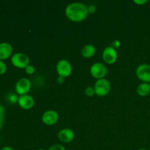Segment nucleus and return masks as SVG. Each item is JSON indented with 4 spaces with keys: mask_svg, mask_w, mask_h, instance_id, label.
Instances as JSON below:
<instances>
[{
    "mask_svg": "<svg viewBox=\"0 0 150 150\" xmlns=\"http://www.w3.org/2000/svg\"><path fill=\"white\" fill-rule=\"evenodd\" d=\"M58 139L63 143H69L74 139L75 133L73 130L70 128H64L58 133Z\"/></svg>",
    "mask_w": 150,
    "mask_h": 150,
    "instance_id": "12",
    "label": "nucleus"
},
{
    "mask_svg": "<svg viewBox=\"0 0 150 150\" xmlns=\"http://www.w3.org/2000/svg\"><path fill=\"white\" fill-rule=\"evenodd\" d=\"M48 150H66V149L63 145L59 144H56L50 146Z\"/></svg>",
    "mask_w": 150,
    "mask_h": 150,
    "instance_id": "18",
    "label": "nucleus"
},
{
    "mask_svg": "<svg viewBox=\"0 0 150 150\" xmlns=\"http://www.w3.org/2000/svg\"><path fill=\"white\" fill-rule=\"evenodd\" d=\"M1 150H14L11 146H4V147L1 148Z\"/></svg>",
    "mask_w": 150,
    "mask_h": 150,
    "instance_id": "24",
    "label": "nucleus"
},
{
    "mask_svg": "<svg viewBox=\"0 0 150 150\" xmlns=\"http://www.w3.org/2000/svg\"><path fill=\"white\" fill-rule=\"evenodd\" d=\"M59 114L54 110H48L45 111L42 115V121L45 125L48 126L57 124L59 120Z\"/></svg>",
    "mask_w": 150,
    "mask_h": 150,
    "instance_id": "9",
    "label": "nucleus"
},
{
    "mask_svg": "<svg viewBox=\"0 0 150 150\" xmlns=\"http://www.w3.org/2000/svg\"><path fill=\"white\" fill-rule=\"evenodd\" d=\"M94 89H95V95L100 97L105 96L111 91V83L109 81L105 79H99L95 82Z\"/></svg>",
    "mask_w": 150,
    "mask_h": 150,
    "instance_id": "3",
    "label": "nucleus"
},
{
    "mask_svg": "<svg viewBox=\"0 0 150 150\" xmlns=\"http://www.w3.org/2000/svg\"><path fill=\"white\" fill-rule=\"evenodd\" d=\"M103 60L108 64H112L117 62L118 58L117 50L112 46H108L103 50L102 54Z\"/></svg>",
    "mask_w": 150,
    "mask_h": 150,
    "instance_id": "7",
    "label": "nucleus"
},
{
    "mask_svg": "<svg viewBox=\"0 0 150 150\" xmlns=\"http://www.w3.org/2000/svg\"><path fill=\"white\" fill-rule=\"evenodd\" d=\"M107 67L104 64L101 62H95L92 64L90 67V73L92 76L95 79H105L107 74Z\"/></svg>",
    "mask_w": 150,
    "mask_h": 150,
    "instance_id": "5",
    "label": "nucleus"
},
{
    "mask_svg": "<svg viewBox=\"0 0 150 150\" xmlns=\"http://www.w3.org/2000/svg\"><path fill=\"white\" fill-rule=\"evenodd\" d=\"M56 70H57V73H58L59 76H61V77L65 79L71 75L73 67H72L70 62L66 59H61L57 62Z\"/></svg>",
    "mask_w": 150,
    "mask_h": 150,
    "instance_id": "4",
    "label": "nucleus"
},
{
    "mask_svg": "<svg viewBox=\"0 0 150 150\" xmlns=\"http://www.w3.org/2000/svg\"><path fill=\"white\" fill-rule=\"evenodd\" d=\"M139 150H146V149H139Z\"/></svg>",
    "mask_w": 150,
    "mask_h": 150,
    "instance_id": "27",
    "label": "nucleus"
},
{
    "mask_svg": "<svg viewBox=\"0 0 150 150\" xmlns=\"http://www.w3.org/2000/svg\"><path fill=\"white\" fill-rule=\"evenodd\" d=\"M137 93L142 97L147 96L150 93V83H140L137 87Z\"/></svg>",
    "mask_w": 150,
    "mask_h": 150,
    "instance_id": "14",
    "label": "nucleus"
},
{
    "mask_svg": "<svg viewBox=\"0 0 150 150\" xmlns=\"http://www.w3.org/2000/svg\"><path fill=\"white\" fill-rule=\"evenodd\" d=\"M57 83H60V84H61V83H64V78H62V77H61V76H59L58 78H57Z\"/></svg>",
    "mask_w": 150,
    "mask_h": 150,
    "instance_id": "23",
    "label": "nucleus"
},
{
    "mask_svg": "<svg viewBox=\"0 0 150 150\" xmlns=\"http://www.w3.org/2000/svg\"><path fill=\"white\" fill-rule=\"evenodd\" d=\"M31 87H32V83L30 80L26 78H22L16 82L15 90L16 94L21 96V95H27L30 91Z\"/></svg>",
    "mask_w": 150,
    "mask_h": 150,
    "instance_id": "6",
    "label": "nucleus"
},
{
    "mask_svg": "<svg viewBox=\"0 0 150 150\" xmlns=\"http://www.w3.org/2000/svg\"><path fill=\"white\" fill-rule=\"evenodd\" d=\"M18 104L21 108L24 110H29L35 105V100L31 95H24L18 97Z\"/></svg>",
    "mask_w": 150,
    "mask_h": 150,
    "instance_id": "10",
    "label": "nucleus"
},
{
    "mask_svg": "<svg viewBox=\"0 0 150 150\" xmlns=\"http://www.w3.org/2000/svg\"><path fill=\"white\" fill-rule=\"evenodd\" d=\"M88 9V13H90V14H93L96 12V7L93 4H90V5L87 6Z\"/></svg>",
    "mask_w": 150,
    "mask_h": 150,
    "instance_id": "21",
    "label": "nucleus"
},
{
    "mask_svg": "<svg viewBox=\"0 0 150 150\" xmlns=\"http://www.w3.org/2000/svg\"><path fill=\"white\" fill-rule=\"evenodd\" d=\"M133 2L135 3V4H138V5H142V4H146V2H147V1L146 0H134L133 1Z\"/></svg>",
    "mask_w": 150,
    "mask_h": 150,
    "instance_id": "22",
    "label": "nucleus"
},
{
    "mask_svg": "<svg viewBox=\"0 0 150 150\" xmlns=\"http://www.w3.org/2000/svg\"><path fill=\"white\" fill-rule=\"evenodd\" d=\"M13 46L11 44L7 42H0V60L4 61L12 57L13 54Z\"/></svg>",
    "mask_w": 150,
    "mask_h": 150,
    "instance_id": "11",
    "label": "nucleus"
},
{
    "mask_svg": "<svg viewBox=\"0 0 150 150\" xmlns=\"http://www.w3.org/2000/svg\"><path fill=\"white\" fill-rule=\"evenodd\" d=\"M136 76L139 80L144 83L150 82V65L148 64H142L136 70Z\"/></svg>",
    "mask_w": 150,
    "mask_h": 150,
    "instance_id": "8",
    "label": "nucleus"
},
{
    "mask_svg": "<svg viewBox=\"0 0 150 150\" xmlns=\"http://www.w3.org/2000/svg\"><path fill=\"white\" fill-rule=\"evenodd\" d=\"M85 95L88 97H92L95 95V89L92 86H88L85 89Z\"/></svg>",
    "mask_w": 150,
    "mask_h": 150,
    "instance_id": "17",
    "label": "nucleus"
},
{
    "mask_svg": "<svg viewBox=\"0 0 150 150\" xmlns=\"http://www.w3.org/2000/svg\"><path fill=\"white\" fill-rule=\"evenodd\" d=\"M95 53H96V48H95V45H92V44L85 45L81 51V54L82 57L86 59L92 57L95 55Z\"/></svg>",
    "mask_w": 150,
    "mask_h": 150,
    "instance_id": "13",
    "label": "nucleus"
},
{
    "mask_svg": "<svg viewBox=\"0 0 150 150\" xmlns=\"http://www.w3.org/2000/svg\"><path fill=\"white\" fill-rule=\"evenodd\" d=\"M4 117H5V108L1 104H0V130L4 126Z\"/></svg>",
    "mask_w": 150,
    "mask_h": 150,
    "instance_id": "15",
    "label": "nucleus"
},
{
    "mask_svg": "<svg viewBox=\"0 0 150 150\" xmlns=\"http://www.w3.org/2000/svg\"><path fill=\"white\" fill-rule=\"evenodd\" d=\"M10 62H11L12 64L17 68L25 69L29 64L30 60L26 54L19 52L12 55Z\"/></svg>",
    "mask_w": 150,
    "mask_h": 150,
    "instance_id": "2",
    "label": "nucleus"
},
{
    "mask_svg": "<svg viewBox=\"0 0 150 150\" xmlns=\"http://www.w3.org/2000/svg\"><path fill=\"white\" fill-rule=\"evenodd\" d=\"M87 6L81 2H73L67 4L65 8V16L73 22H81L87 17Z\"/></svg>",
    "mask_w": 150,
    "mask_h": 150,
    "instance_id": "1",
    "label": "nucleus"
},
{
    "mask_svg": "<svg viewBox=\"0 0 150 150\" xmlns=\"http://www.w3.org/2000/svg\"><path fill=\"white\" fill-rule=\"evenodd\" d=\"M7 71V65L4 61L0 60V75H3Z\"/></svg>",
    "mask_w": 150,
    "mask_h": 150,
    "instance_id": "20",
    "label": "nucleus"
},
{
    "mask_svg": "<svg viewBox=\"0 0 150 150\" xmlns=\"http://www.w3.org/2000/svg\"><path fill=\"white\" fill-rule=\"evenodd\" d=\"M37 150H45L44 149H37Z\"/></svg>",
    "mask_w": 150,
    "mask_h": 150,
    "instance_id": "26",
    "label": "nucleus"
},
{
    "mask_svg": "<svg viewBox=\"0 0 150 150\" xmlns=\"http://www.w3.org/2000/svg\"><path fill=\"white\" fill-rule=\"evenodd\" d=\"M25 72H26V74L28 75H32L35 73V68L33 65H31V64H29L27 67L25 68Z\"/></svg>",
    "mask_w": 150,
    "mask_h": 150,
    "instance_id": "19",
    "label": "nucleus"
},
{
    "mask_svg": "<svg viewBox=\"0 0 150 150\" xmlns=\"http://www.w3.org/2000/svg\"><path fill=\"white\" fill-rule=\"evenodd\" d=\"M7 100L11 103H18V97L15 93H9L7 95Z\"/></svg>",
    "mask_w": 150,
    "mask_h": 150,
    "instance_id": "16",
    "label": "nucleus"
},
{
    "mask_svg": "<svg viewBox=\"0 0 150 150\" xmlns=\"http://www.w3.org/2000/svg\"><path fill=\"white\" fill-rule=\"evenodd\" d=\"M114 47H117V48H119V47H120V42H119L118 40H116L115 42H114Z\"/></svg>",
    "mask_w": 150,
    "mask_h": 150,
    "instance_id": "25",
    "label": "nucleus"
}]
</instances>
